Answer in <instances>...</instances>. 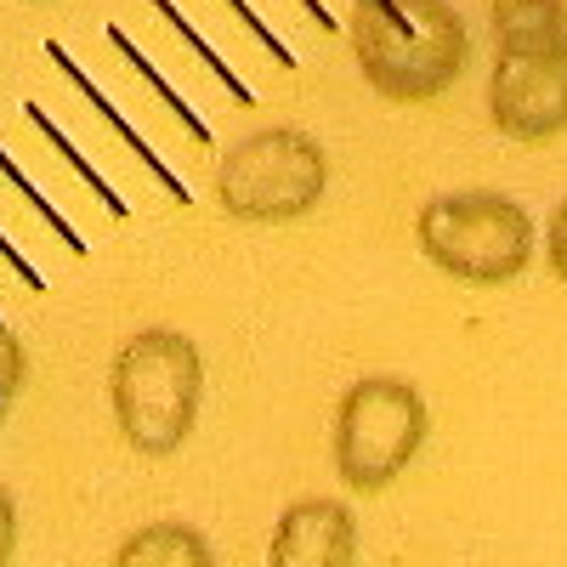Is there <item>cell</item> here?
Segmentation results:
<instances>
[{
    "instance_id": "cell-1",
    "label": "cell",
    "mask_w": 567,
    "mask_h": 567,
    "mask_svg": "<svg viewBox=\"0 0 567 567\" xmlns=\"http://www.w3.org/2000/svg\"><path fill=\"white\" fill-rule=\"evenodd\" d=\"M347 40L369 91L403 109L443 97L471 58L465 18L449 0H358Z\"/></svg>"
},
{
    "instance_id": "cell-2",
    "label": "cell",
    "mask_w": 567,
    "mask_h": 567,
    "mask_svg": "<svg viewBox=\"0 0 567 567\" xmlns=\"http://www.w3.org/2000/svg\"><path fill=\"white\" fill-rule=\"evenodd\" d=\"M199 398H205V358L182 329H136L114 352L109 403L120 420V437L136 454L148 460L176 454L199 420Z\"/></svg>"
},
{
    "instance_id": "cell-3",
    "label": "cell",
    "mask_w": 567,
    "mask_h": 567,
    "mask_svg": "<svg viewBox=\"0 0 567 567\" xmlns=\"http://www.w3.org/2000/svg\"><path fill=\"white\" fill-rule=\"evenodd\" d=\"M414 245L437 272L460 284H511L534 261V221L511 194L460 187V194H437L420 205Z\"/></svg>"
},
{
    "instance_id": "cell-4",
    "label": "cell",
    "mask_w": 567,
    "mask_h": 567,
    "mask_svg": "<svg viewBox=\"0 0 567 567\" xmlns=\"http://www.w3.org/2000/svg\"><path fill=\"white\" fill-rule=\"evenodd\" d=\"M329 187L323 148L296 125H267L256 136H239L216 165V205L233 221H296L307 216Z\"/></svg>"
},
{
    "instance_id": "cell-5",
    "label": "cell",
    "mask_w": 567,
    "mask_h": 567,
    "mask_svg": "<svg viewBox=\"0 0 567 567\" xmlns=\"http://www.w3.org/2000/svg\"><path fill=\"white\" fill-rule=\"evenodd\" d=\"M432 432L425 398L398 374H363L336 403V471L352 494L392 488Z\"/></svg>"
},
{
    "instance_id": "cell-6",
    "label": "cell",
    "mask_w": 567,
    "mask_h": 567,
    "mask_svg": "<svg viewBox=\"0 0 567 567\" xmlns=\"http://www.w3.org/2000/svg\"><path fill=\"white\" fill-rule=\"evenodd\" d=\"M488 125L511 142H556L567 131V45L550 52H494Z\"/></svg>"
},
{
    "instance_id": "cell-7",
    "label": "cell",
    "mask_w": 567,
    "mask_h": 567,
    "mask_svg": "<svg viewBox=\"0 0 567 567\" xmlns=\"http://www.w3.org/2000/svg\"><path fill=\"white\" fill-rule=\"evenodd\" d=\"M358 561V516L347 499H296L278 516L267 567H352Z\"/></svg>"
},
{
    "instance_id": "cell-8",
    "label": "cell",
    "mask_w": 567,
    "mask_h": 567,
    "mask_svg": "<svg viewBox=\"0 0 567 567\" xmlns=\"http://www.w3.org/2000/svg\"><path fill=\"white\" fill-rule=\"evenodd\" d=\"M45 58H52V63H58V69L69 74V85L80 91V97H85L91 109H97V120H103V125H109V131H114V136L125 142V148L136 154V165H142V171H148V176H154V182L165 187V194L176 199V205H187V199H194V194H187V182H176V171H171V159H165V154L154 148V142H148V136H142V131H136V125H131V120H125V114H120V109H114V103L103 97V91H97V80H91V74H85V69H80V63L69 58V45H58V40H45Z\"/></svg>"
},
{
    "instance_id": "cell-9",
    "label": "cell",
    "mask_w": 567,
    "mask_h": 567,
    "mask_svg": "<svg viewBox=\"0 0 567 567\" xmlns=\"http://www.w3.org/2000/svg\"><path fill=\"white\" fill-rule=\"evenodd\" d=\"M494 52H550L567 45V0H488Z\"/></svg>"
},
{
    "instance_id": "cell-10",
    "label": "cell",
    "mask_w": 567,
    "mask_h": 567,
    "mask_svg": "<svg viewBox=\"0 0 567 567\" xmlns=\"http://www.w3.org/2000/svg\"><path fill=\"white\" fill-rule=\"evenodd\" d=\"M114 567H216V550L187 523H148L114 550Z\"/></svg>"
},
{
    "instance_id": "cell-11",
    "label": "cell",
    "mask_w": 567,
    "mask_h": 567,
    "mask_svg": "<svg viewBox=\"0 0 567 567\" xmlns=\"http://www.w3.org/2000/svg\"><path fill=\"white\" fill-rule=\"evenodd\" d=\"M23 114H29V125H34V131H40L45 142H52L58 154H63V165H69V171H74V176H80V182L91 187V199H97V205H103V210H109L114 221H125V216H131L125 194H120L114 182H103V171H97V165H91V159H85V154L74 148V136H69V131H63V125H58L52 114H45L40 103H23Z\"/></svg>"
},
{
    "instance_id": "cell-12",
    "label": "cell",
    "mask_w": 567,
    "mask_h": 567,
    "mask_svg": "<svg viewBox=\"0 0 567 567\" xmlns=\"http://www.w3.org/2000/svg\"><path fill=\"white\" fill-rule=\"evenodd\" d=\"M109 45H120V58H125V63H131V69H136L142 80H148V85H154V97H159V103H165V109H171V114L182 120V131H187V142H199V148H205V142H210V125L199 120V109H194V103H187V97H182V91H176V85H171V80H165V74H159V69H154L148 58H142V45H136V40H131V34L120 29V23H109Z\"/></svg>"
},
{
    "instance_id": "cell-13",
    "label": "cell",
    "mask_w": 567,
    "mask_h": 567,
    "mask_svg": "<svg viewBox=\"0 0 567 567\" xmlns=\"http://www.w3.org/2000/svg\"><path fill=\"white\" fill-rule=\"evenodd\" d=\"M148 7H154V12H159V18H165V23L176 29V34H182V45H187V52H194V58H199V63H205V69H210V74H216V80L227 85V97H233V103H239V109H250V103H256V91H250V85H245L239 74H233V69H227V63L216 58V45H210V40H205V34L194 29V23L182 18V7H176V0H148Z\"/></svg>"
},
{
    "instance_id": "cell-14",
    "label": "cell",
    "mask_w": 567,
    "mask_h": 567,
    "mask_svg": "<svg viewBox=\"0 0 567 567\" xmlns=\"http://www.w3.org/2000/svg\"><path fill=\"white\" fill-rule=\"evenodd\" d=\"M0 176H7V182L18 187V194H23V199H29V205H34V210L45 216V227H52V233H58V239H63V245H69L74 256H85V239H80V233L69 227V216H63V210H58V205H52V199H45V194H40V187H34V182H29L23 171H18V159H12L7 148H0Z\"/></svg>"
},
{
    "instance_id": "cell-15",
    "label": "cell",
    "mask_w": 567,
    "mask_h": 567,
    "mask_svg": "<svg viewBox=\"0 0 567 567\" xmlns=\"http://www.w3.org/2000/svg\"><path fill=\"white\" fill-rule=\"evenodd\" d=\"M221 7H227L233 18H239V29H245V34H250V40L261 45V52H267V58H272L278 69H301V58H296L290 45H284V40H278V34L267 29V18H261V12L250 7V0H221Z\"/></svg>"
},
{
    "instance_id": "cell-16",
    "label": "cell",
    "mask_w": 567,
    "mask_h": 567,
    "mask_svg": "<svg viewBox=\"0 0 567 567\" xmlns=\"http://www.w3.org/2000/svg\"><path fill=\"white\" fill-rule=\"evenodd\" d=\"M23 374H29V352H23V341L12 336V329L0 323V420H7L12 398L23 392Z\"/></svg>"
},
{
    "instance_id": "cell-17",
    "label": "cell",
    "mask_w": 567,
    "mask_h": 567,
    "mask_svg": "<svg viewBox=\"0 0 567 567\" xmlns=\"http://www.w3.org/2000/svg\"><path fill=\"white\" fill-rule=\"evenodd\" d=\"M545 261H550V272L567 284V199L550 210V227H545Z\"/></svg>"
},
{
    "instance_id": "cell-18",
    "label": "cell",
    "mask_w": 567,
    "mask_h": 567,
    "mask_svg": "<svg viewBox=\"0 0 567 567\" xmlns=\"http://www.w3.org/2000/svg\"><path fill=\"white\" fill-rule=\"evenodd\" d=\"M12 550H18V499L0 488V567L12 561Z\"/></svg>"
},
{
    "instance_id": "cell-19",
    "label": "cell",
    "mask_w": 567,
    "mask_h": 567,
    "mask_svg": "<svg viewBox=\"0 0 567 567\" xmlns=\"http://www.w3.org/2000/svg\"><path fill=\"white\" fill-rule=\"evenodd\" d=\"M0 261H7V267H12V272H18L23 284H29V290H45V278H40V272L29 267V256H23V250H18V245L7 239V233H0Z\"/></svg>"
},
{
    "instance_id": "cell-20",
    "label": "cell",
    "mask_w": 567,
    "mask_h": 567,
    "mask_svg": "<svg viewBox=\"0 0 567 567\" xmlns=\"http://www.w3.org/2000/svg\"><path fill=\"white\" fill-rule=\"evenodd\" d=\"M301 12H307V18H312V23H318L323 34H336V29H341V18H336V12H329V7H323V0H301Z\"/></svg>"
}]
</instances>
